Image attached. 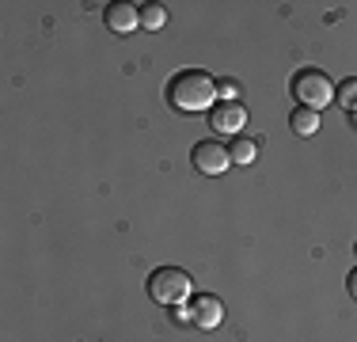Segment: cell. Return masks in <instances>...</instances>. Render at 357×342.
<instances>
[{
	"label": "cell",
	"instance_id": "obj_8",
	"mask_svg": "<svg viewBox=\"0 0 357 342\" xmlns=\"http://www.w3.org/2000/svg\"><path fill=\"white\" fill-rule=\"evenodd\" d=\"M228 156H232V164H240V168H248L259 160V144H255V137H232V144H228Z\"/></svg>",
	"mask_w": 357,
	"mask_h": 342
},
{
	"label": "cell",
	"instance_id": "obj_7",
	"mask_svg": "<svg viewBox=\"0 0 357 342\" xmlns=\"http://www.w3.org/2000/svg\"><path fill=\"white\" fill-rule=\"evenodd\" d=\"M103 20L114 34H133L141 27V4H110Z\"/></svg>",
	"mask_w": 357,
	"mask_h": 342
},
{
	"label": "cell",
	"instance_id": "obj_12",
	"mask_svg": "<svg viewBox=\"0 0 357 342\" xmlns=\"http://www.w3.org/2000/svg\"><path fill=\"white\" fill-rule=\"evenodd\" d=\"M346 289H350V297L357 301V267H354V274H350V278H346Z\"/></svg>",
	"mask_w": 357,
	"mask_h": 342
},
{
	"label": "cell",
	"instance_id": "obj_4",
	"mask_svg": "<svg viewBox=\"0 0 357 342\" xmlns=\"http://www.w3.org/2000/svg\"><path fill=\"white\" fill-rule=\"evenodd\" d=\"M194 168L202 171V175H225L228 168H232V156H228V144L220 141H198L190 152Z\"/></svg>",
	"mask_w": 357,
	"mask_h": 342
},
{
	"label": "cell",
	"instance_id": "obj_5",
	"mask_svg": "<svg viewBox=\"0 0 357 342\" xmlns=\"http://www.w3.org/2000/svg\"><path fill=\"white\" fill-rule=\"evenodd\" d=\"M243 126H248V107L243 103H217L209 110V130H217L220 137H240Z\"/></svg>",
	"mask_w": 357,
	"mask_h": 342
},
{
	"label": "cell",
	"instance_id": "obj_11",
	"mask_svg": "<svg viewBox=\"0 0 357 342\" xmlns=\"http://www.w3.org/2000/svg\"><path fill=\"white\" fill-rule=\"evenodd\" d=\"M335 103H342L350 114H357V76H350V80H342L335 88Z\"/></svg>",
	"mask_w": 357,
	"mask_h": 342
},
{
	"label": "cell",
	"instance_id": "obj_3",
	"mask_svg": "<svg viewBox=\"0 0 357 342\" xmlns=\"http://www.w3.org/2000/svg\"><path fill=\"white\" fill-rule=\"evenodd\" d=\"M293 99H296V107L323 110L327 103H335V84L327 80L323 68H301L293 76Z\"/></svg>",
	"mask_w": 357,
	"mask_h": 342
},
{
	"label": "cell",
	"instance_id": "obj_1",
	"mask_svg": "<svg viewBox=\"0 0 357 342\" xmlns=\"http://www.w3.org/2000/svg\"><path fill=\"white\" fill-rule=\"evenodd\" d=\"M167 103L175 110H186V114L213 110L217 107V80L206 68H178L167 80Z\"/></svg>",
	"mask_w": 357,
	"mask_h": 342
},
{
	"label": "cell",
	"instance_id": "obj_9",
	"mask_svg": "<svg viewBox=\"0 0 357 342\" xmlns=\"http://www.w3.org/2000/svg\"><path fill=\"white\" fill-rule=\"evenodd\" d=\"M289 126H293L296 137H312L319 130V110H308V107H293L289 114Z\"/></svg>",
	"mask_w": 357,
	"mask_h": 342
},
{
	"label": "cell",
	"instance_id": "obj_2",
	"mask_svg": "<svg viewBox=\"0 0 357 342\" xmlns=\"http://www.w3.org/2000/svg\"><path fill=\"white\" fill-rule=\"evenodd\" d=\"M190 289H194L190 274L178 270V267H160V270L149 274V297H152L156 304L178 308L186 297H190Z\"/></svg>",
	"mask_w": 357,
	"mask_h": 342
},
{
	"label": "cell",
	"instance_id": "obj_10",
	"mask_svg": "<svg viewBox=\"0 0 357 342\" xmlns=\"http://www.w3.org/2000/svg\"><path fill=\"white\" fill-rule=\"evenodd\" d=\"M167 23V8L164 4H144L141 8V27L144 31H160Z\"/></svg>",
	"mask_w": 357,
	"mask_h": 342
},
{
	"label": "cell",
	"instance_id": "obj_13",
	"mask_svg": "<svg viewBox=\"0 0 357 342\" xmlns=\"http://www.w3.org/2000/svg\"><path fill=\"white\" fill-rule=\"evenodd\" d=\"M354 251H357V244H354Z\"/></svg>",
	"mask_w": 357,
	"mask_h": 342
},
{
	"label": "cell",
	"instance_id": "obj_6",
	"mask_svg": "<svg viewBox=\"0 0 357 342\" xmlns=\"http://www.w3.org/2000/svg\"><path fill=\"white\" fill-rule=\"evenodd\" d=\"M186 312H190V327H202V331H213L225 323V304H220V297H213V293L194 297V304L186 308Z\"/></svg>",
	"mask_w": 357,
	"mask_h": 342
}]
</instances>
